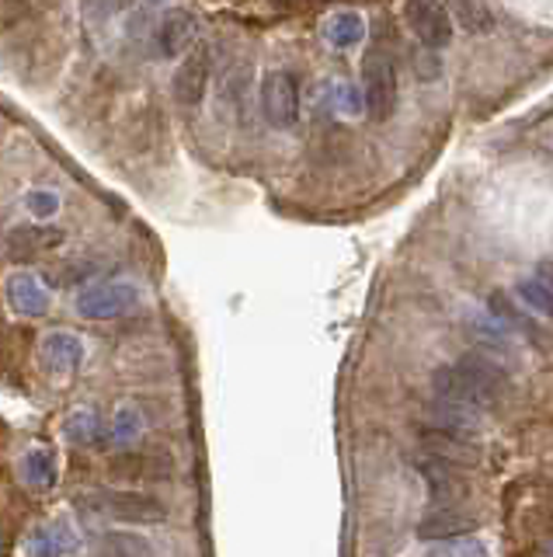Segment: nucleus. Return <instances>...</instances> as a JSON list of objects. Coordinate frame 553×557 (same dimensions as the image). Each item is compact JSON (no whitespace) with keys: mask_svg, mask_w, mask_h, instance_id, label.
I'll use <instances>...</instances> for the list:
<instances>
[{"mask_svg":"<svg viewBox=\"0 0 553 557\" xmlns=\"http://www.w3.org/2000/svg\"><path fill=\"white\" fill-rule=\"evenodd\" d=\"M362 98L373 122H390L397 112V67L383 49H369L362 60Z\"/></svg>","mask_w":553,"mask_h":557,"instance_id":"nucleus-2","label":"nucleus"},{"mask_svg":"<svg viewBox=\"0 0 553 557\" xmlns=\"http://www.w3.org/2000/svg\"><path fill=\"white\" fill-rule=\"evenodd\" d=\"M94 502L105 516L123 519V522H164L167 519V505L154 495H143V491H98Z\"/></svg>","mask_w":553,"mask_h":557,"instance_id":"nucleus-9","label":"nucleus"},{"mask_svg":"<svg viewBox=\"0 0 553 557\" xmlns=\"http://www.w3.org/2000/svg\"><path fill=\"white\" fill-rule=\"evenodd\" d=\"M209 77H213V49L209 46L189 49V56L181 60V67L175 70V80H171L175 102L184 108L203 105V98L209 91Z\"/></svg>","mask_w":553,"mask_h":557,"instance_id":"nucleus-8","label":"nucleus"},{"mask_svg":"<svg viewBox=\"0 0 553 557\" xmlns=\"http://www.w3.org/2000/svg\"><path fill=\"white\" fill-rule=\"evenodd\" d=\"M108 554H150L146 540H105Z\"/></svg>","mask_w":553,"mask_h":557,"instance_id":"nucleus-23","label":"nucleus"},{"mask_svg":"<svg viewBox=\"0 0 553 557\" xmlns=\"http://www.w3.org/2000/svg\"><path fill=\"white\" fill-rule=\"evenodd\" d=\"M137 436H140V412L132 404H123L112 418V439L119 446H129V442H137Z\"/></svg>","mask_w":553,"mask_h":557,"instance_id":"nucleus-20","label":"nucleus"},{"mask_svg":"<svg viewBox=\"0 0 553 557\" xmlns=\"http://www.w3.org/2000/svg\"><path fill=\"white\" fill-rule=\"evenodd\" d=\"M404 22L425 49H446L456 36L452 11L446 0H404Z\"/></svg>","mask_w":553,"mask_h":557,"instance_id":"nucleus-3","label":"nucleus"},{"mask_svg":"<svg viewBox=\"0 0 553 557\" xmlns=\"http://www.w3.org/2000/svg\"><path fill=\"white\" fill-rule=\"evenodd\" d=\"M518 293H523V300L532 310H540V314L553 318V289L543 283L540 275H536V278H523V283H518Z\"/></svg>","mask_w":553,"mask_h":557,"instance_id":"nucleus-21","label":"nucleus"},{"mask_svg":"<svg viewBox=\"0 0 553 557\" xmlns=\"http://www.w3.org/2000/svg\"><path fill=\"white\" fill-rule=\"evenodd\" d=\"M417 439L432 456H446V461L460 464H477L480 461V439L474 432L460 429L452 422H432L417 429Z\"/></svg>","mask_w":553,"mask_h":557,"instance_id":"nucleus-7","label":"nucleus"},{"mask_svg":"<svg viewBox=\"0 0 553 557\" xmlns=\"http://www.w3.org/2000/svg\"><path fill=\"white\" fill-rule=\"evenodd\" d=\"M105 4H108V11H126L137 4V0H105Z\"/></svg>","mask_w":553,"mask_h":557,"instance_id":"nucleus-25","label":"nucleus"},{"mask_svg":"<svg viewBox=\"0 0 553 557\" xmlns=\"http://www.w3.org/2000/svg\"><path fill=\"white\" fill-rule=\"evenodd\" d=\"M112 478H123V481H171V461L164 456H146V453H119L108 461Z\"/></svg>","mask_w":553,"mask_h":557,"instance_id":"nucleus-13","label":"nucleus"},{"mask_svg":"<svg viewBox=\"0 0 553 557\" xmlns=\"http://www.w3.org/2000/svg\"><path fill=\"white\" fill-rule=\"evenodd\" d=\"M63 234L60 231H42V226H22V231H14L11 241H8V251L11 258H36L39 251L53 248V244H60Z\"/></svg>","mask_w":553,"mask_h":557,"instance_id":"nucleus-16","label":"nucleus"},{"mask_svg":"<svg viewBox=\"0 0 553 557\" xmlns=\"http://www.w3.org/2000/svg\"><path fill=\"white\" fill-rule=\"evenodd\" d=\"M8 307L14 310V314H22V318H42L49 314V289L42 286V278L36 272H14L8 278Z\"/></svg>","mask_w":553,"mask_h":557,"instance_id":"nucleus-11","label":"nucleus"},{"mask_svg":"<svg viewBox=\"0 0 553 557\" xmlns=\"http://www.w3.org/2000/svg\"><path fill=\"white\" fill-rule=\"evenodd\" d=\"M195 42V18L189 11L171 8L157 25V53L164 60H178L192 49Z\"/></svg>","mask_w":553,"mask_h":557,"instance_id":"nucleus-12","label":"nucleus"},{"mask_svg":"<svg viewBox=\"0 0 553 557\" xmlns=\"http://www.w3.org/2000/svg\"><path fill=\"white\" fill-rule=\"evenodd\" d=\"M414 533H417V540H460V536H474L477 533V519L439 509V513H432L425 519H417Z\"/></svg>","mask_w":553,"mask_h":557,"instance_id":"nucleus-14","label":"nucleus"},{"mask_svg":"<svg viewBox=\"0 0 553 557\" xmlns=\"http://www.w3.org/2000/svg\"><path fill=\"white\" fill-rule=\"evenodd\" d=\"M140 303V289L132 283H94L77 293V314L88 321L126 318Z\"/></svg>","mask_w":553,"mask_h":557,"instance_id":"nucleus-4","label":"nucleus"},{"mask_svg":"<svg viewBox=\"0 0 553 557\" xmlns=\"http://www.w3.org/2000/svg\"><path fill=\"white\" fill-rule=\"evenodd\" d=\"M22 474H25V481L31 488H53L60 481V470H56V453L49 450V446H31L25 453V461H22Z\"/></svg>","mask_w":553,"mask_h":557,"instance_id":"nucleus-15","label":"nucleus"},{"mask_svg":"<svg viewBox=\"0 0 553 557\" xmlns=\"http://www.w3.org/2000/svg\"><path fill=\"white\" fill-rule=\"evenodd\" d=\"M536 275H540L543 283H546V286L553 289V258H543L540 265H536Z\"/></svg>","mask_w":553,"mask_h":557,"instance_id":"nucleus-24","label":"nucleus"},{"mask_svg":"<svg viewBox=\"0 0 553 557\" xmlns=\"http://www.w3.org/2000/svg\"><path fill=\"white\" fill-rule=\"evenodd\" d=\"M25 209H28L36 220H49V217H56L60 195H56V192H49V189H36V192H28V195H25Z\"/></svg>","mask_w":553,"mask_h":557,"instance_id":"nucleus-22","label":"nucleus"},{"mask_svg":"<svg viewBox=\"0 0 553 557\" xmlns=\"http://www.w3.org/2000/svg\"><path fill=\"white\" fill-rule=\"evenodd\" d=\"M417 470L432 491L435 502H463L471 498L474 491V478H471V464L460 461H446V456H425L417 461Z\"/></svg>","mask_w":553,"mask_h":557,"instance_id":"nucleus-6","label":"nucleus"},{"mask_svg":"<svg viewBox=\"0 0 553 557\" xmlns=\"http://www.w3.org/2000/svg\"><path fill=\"white\" fill-rule=\"evenodd\" d=\"M39 363L46 373H56V376H66V373H77L80 363H83V346L74 332H49L42 335L39 341Z\"/></svg>","mask_w":553,"mask_h":557,"instance_id":"nucleus-10","label":"nucleus"},{"mask_svg":"<svg viewBox=\"0 0 553 557\" xmlns=\"http://www.w3.org/2000/svg\"><path fill=\"white\" fill-rule=\"evenodd\" d=\"M432 390L449 404L463 407H491L509 390L505 373L484 355H463L460 363L439 366L432 373Z\"/></svg>","mask_w":553,"mask_h":557,"instance_id":"nucleus-1","label":"nucleus"},{"mask_svg":"<svg viewBox=\"0 0 553 557\" xmlns=\"http://www.w3.org/2000/svg\"><path fill=\"white\" fill-rule=\"evenodd\" d=\"M446 4H449V11L463 22V28H466V31H474V36H488V31L494 28L491 11L484 8L480 0H446Z\"/></svg>","mask_w":553,"mask_h":557,"instance_id":"nucleus-18","label":"nucleus"},{"mask_svg":"<svg viewBox=\"0 0 553 557\" xmlns=\"http://www.w3.org/2000/svg\"><path fill=\"white\" fill-rule=\"evenodd\" d=\"M261 116L275 129H293L299 122V85L290 70H272L261 80Z\"/></svg>","mask_w":553,"mask_h":557,"instance_id":"nucleus-5","label":"nucleus"},{"mask_svg":"<svg viewBox=\"0 0 553 557\" xmlns=\"http://www.w3.org/2000/svg\"><path fill=\"white\" fill-rule=\"evenodd\" d=\"M63 432L70 442H77V446H91V442H98V436H102V422H98L91 407H80V412H70Z\"/></svg>","mask_w":553,"mask_h":557,"instance_id":"nucleus-19","label":"nucleus"},{"mask_svg":"<svg viewBox=\"0 0 553 557\" xmlns=\"http://www.w3.org/2000/svg\"><path fill=\"white\" fill-rule=\"evenodd\" d=\"M362 18L359 14H351V11H338V14H331L327 25H324V36L331 46H338V49H348V46H356L362 39Z\"/></svg>","mask_w":553,"mask_h":557,"instance_id":"nucleus-17","label":"nucleus"}]
</instances>
